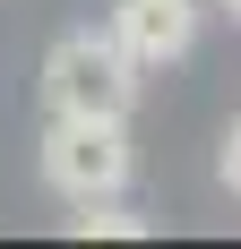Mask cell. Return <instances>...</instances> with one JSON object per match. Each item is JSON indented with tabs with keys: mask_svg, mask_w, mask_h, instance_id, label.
I'll list each match as a JSON object with an SVG mask.
<instances>
[{
	"mask_svg": "<svg viewBox=\"0 0 241 249\" xmlns=\"http://www.w3.org/2000/svg\"><path fill=\"white\" fill-rule=\"evenodd\" d=\"M43 103L52 112H86V121H129L138 103V60L112 43V26H78L43 52Z\"/></svg>",
	"mask_w": 241,
	"mask_h": 249,
	"instance_id": "6da1fadb",
	"label": "cell"
},
{
	"mask_svg": "<svg viewBox=\"0 0 241 249\" xmlns=\"http://www.w3.org/2000/svg\"><path fill=\"white\" fill-rule=\"evenodd\" d=\"M198 18H207V0H120L112 9V43L146 69H172L181 52L198 43Z\"/></svg>",
	"mask_w": 241,
	"mask_h": 249,
	"instance_id": "3957f363",
	"label": "cell"
},
{
	"mask_svg": "<svg viewBox=\"0 0 241 249\" xmlns=\"http://www.w3.org/2000/svg\"><path fill=\"white\" fill-rule=\"evenodd\" d=\"M146 232V215H129L120 198H78V215H69V241H138Z\"/></svg>",
	"mask_w": 241,
	"mask_h": 249,
	"instance_id": "277c9868",
	"label": "cell"
},
{
	"mask_svg": "<svg viewBox=\"0 0 241 249\" xmlns=\"http://www.w3.org/2000/svg\"><path fill=\"white\" fill-rule=\"evenodd\" d=\"M207 9H224V18H241V0H207Z\"/></svg>",
	"mask_w": 241,
	"mask_h": 249,
	"instance_id": "8992f818",
	"label": "cell"
},
{
	"mask_svg": "<svg viewBox=\"0 0 241 249\" xmlns=\"http://www.w3.org/2000/svg\"><path fill=\"white\" fill-rule=\"evenodd\" d=\"M216 172H224V189H233V198H241V121L224 129V155H216Z\"/></svg>",
	"mask_w": 241,
	"mask_h": 249,
	"instance_id": "5b68a950",
	"label": "cell"
},
{
	"mask_svg": "<svg viewBox=\"0 0 241 249\" xmlns=\"http://www.w3.org/2000/svg\"><path fill=\"white\" fill-rule=\"evenodd\" d=\"M52 198H120L129 189V121H86V112H52L43 146H35Z\"/></svg>",
	"mask_w": 241,
	"mask_h": 249,
	"instance_id": "7a4b0ae2",
	"label": "cell"
}]
</instances>
